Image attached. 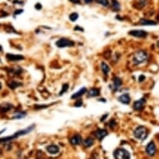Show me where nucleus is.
<instances>
[{"instance_id": "20e7f679", "label": "nucleus", "mask_w": 159, "mask_h": 159, "mask_svg": "<svg viewBox=\"0 0 159 159\" xmlns=\"http://www.w3.org/2000/svg\"><path fill=\"white\" fill-rule=\"evenodd\" d=\"M114 157L116 159H130V153L126 149L118 148L114 152Z\"/></svg>"}, {"instance_id": "1a4fd4ad", "label": "nucleus", "mask_w": 159, "mask_h": 159, "mask_svg": "<svg viewBox=\"0 0 159 159\" xmlns=\"http://www.w3.org/2000/svg\"><path fill=\"white\" fill-rule=\"evenodd\" d=\"M107 135V131L105 130V129H99V130H98L95 132V137L99 140L103 139V137H106Z\"/></svg>"}, {"instance_id": "f3484780", "label": "nucleus", "mask_w": 159, "mask_h": 159, "mask_svg": "<svg viewBox=\"0 0 159 159\" xmlns=\"http://www.w3.org/2000/svg\"><path fill=\"white\" fill-rule=\"evenodd\" d=\"M140 23L142 25H156L157 23L154 22V21H151V20H147V19H142Z\"/></svg>"}, {"instance_id": "7c9ffc66", "label": "nucleus", "mask_w": 159, "mask_h": 159, "mask_svg": "<svg viewBox=\"0 0 159 159\" xmlns=\"http://www.w3.org/2000/svg\"><path fill=\"white\" fill-rule=\"evenodd\" d=\"M84 2L87 3H90L93 2V0H84Z\"/></svg>"}, {"instance_id": "6ab92c4d", "label": "nucleus", "mask_w": 159, "mask_h": 159, "mask_svg": "<svg viewBox=\"0 0 159 159\" xmlns=\"http://www.w3.org/2000/svg\"><path fill=\"white\" fill-rule=\"evenodd\" d=\"M89 96H92V97H96L99 94V90L98 88H92L91 90H89L88 92Z\"/></svg>"}, {"instance_id": "aec40b11", "label": "nucleus", "mask_w": 159, "mask_h": 159, "mask_svg": "<svg viewBox=\"0 0 159 159\" xmlns=\"http://www.w3.org/2000/svg\"><path fill=\"white\" fill-rule=\"evenodd\" d=\"M83 144H84L85 147L89 148L93 144V140L92 138H90V137H89V138H87V139L84 140V142H83Z\"/></svg>"}, {"instance_id": "c756f323", "label": "nucleus", "mask_w": 159, "mask_h": 159, "mask_svg": "<svg viewBox=\"0 0 159 159\" xmlns=\"http://www.w3.org/2000/svg\"><path fill=\"white\" fill-rule=\"evenodd\" d=\"M21 12H23V10L21 9V10H17L16 12H15V14H20Z\"/></svg>"}, {"instance_id": "393cba45", "label": "nucleus", "mask_w": 159, "mask_h": 159, "mask_svg": "<svg viewBox=\"0 0 159 159\" xmlns=\"http://www.w3.org/2000/svg\"><path fill=\"white\" fill-rule=\"evenodd\" d=\"M68 84H64L63 86H62V89L59 93V95L63 94V93H65L66 91H68Z\"/></svg>"}, {"instance_id": "f704fd0d", "label": "nucleus", "mask_w": 159, "mask_h": 159, "mask_svg": "<svg viewBox=\"0 0 159 159\" xmlns=\"http://www.w3.org/2000/svg\"><path fill=\"white\" fill-rule=\"evenodd\" d=\"M0 154H1V150H0Z\"/></svg>"}, {"instance_id": "2f4dec72", "label": "nucleus", "mask_w": 159, "mask_h": 159, "mask_svg": "<svg viewBox=\"0 0 159 159\" xmlns=\"http://www.w3.org/2000/svg\"><path fill=\"white\" fill-rule=\"evenodd\" d=\"M1 88H2V84L0 83V89H1Z\"/></svg>"}, {"instance_id": "f03ea898", "label": "nucleus", "mask_w": 159, "mask_h": 159, "mask_svg": "<svg viewBox=\"0 0 159 159\" xmlns=\"http://www.w3.org/2000/svg\"><path fill=\"white\" fill-rule=\"evenodd\" d=\"M148 58V53L143 50H139V51L136 52L133 54L132 61L135 64H139L143 62Z\"/></svg>"}, {"instance_id": "c85d7f7f", "label": "nucleus", "mask_w": 159, "mask_h": 159, "mask_svg": "<svg viewBox=\"0 0 159 159\" xmlns=\"http://www.w3.org/2000/svg\"><path fill=\"white\" fill-rule=\"evenodd\" d=\"M70 1L74 3H80V0H70Z\"/></svg>"}, {"instance_id": "9b49d317", "label": "nucleus", "mask_w": 159, "mask_h": 159, "mask_svg": "<svg viewBox=\"0 0 159 159\" xmlns=\"http://www.w3.org/2000/svg\"><path fill=\"white\" fill-rule=\"evenodd\" d=\"M144 99H141V100H138V101H136L133 104V107H134L135 110H142L143 108V105H144Z\"/></svg>"}, {"instance_id": "cd10ccee", "label": "nucleus", "mask_w": 159, "mask_h": 159, "mask_svg": "<svg viewBox=\"0 0 159 159\" xmlns=\"http://www.w3.org/2000/svg\"><path fill=\"white\" fill-rule=\"evenodd\" d=\"M144 79H145V77L143 76V75H142V76L139 77V82H143Z\"/></svg>"}, {"instance_id": "0eeeda50", "label": "nucleus", "mask_w": 159, "mask_h": 159, "mask_svg": "<svg viewBox=\"0 0 159 159\" xmlns=\"http://www.w3.org/2000/svg\"><path fill=\"white\" fill-rule=\"evenodd\" d=\"M129 34L137 37H145L148 35V33L143 30H132L129 32Z\"/></svg>"}, {"instance_id": "b1692460", "label": "nucleus", "mask_w": 159, "mask_h": 159, "mask_svg": "<svg viewBox=\"0 0 159 159\" xmlns=\"http://www.w3.org/2000/svg\"><path fill=\"white\" fill-rule=\"evenodd\" d=\"M97 3L102 4L103 6H107L108 5V0H96Z\"/></svg>"}, {"instance_id": "2eb2a0df", "label": "nucleus", "mask_w": 159, "mask_h": 159, "mask_svg": "<svg viewBox=\"0 0 159 159\" xmlns=\"http://www.w3.org/2000/svg\"><path fill=\"white\" fill-rule=\"evenodd\" d=\"M113 83H114V89H118L119 88V87H121V85H122V80L119 78H114V81H113Z\"/></svg>"}, {"instance_id": "72a5a7b5", "label": "nucleus", "mask_w": 159, "mask_h": 159, "mask_svg": "<svg viewBox=\"0 0 159 159\" xmlns=\"http://www.w3.org/2000/svg\"><path fill=\"white\" fill-rule=\"evenodd\" d=\"M1 50H2V48H1V47H0V51H1Z\"/></svg>"}, {"instance_id": "f8f14e48", "label": "nucleus", "mask_w": 159, "mask_h": 159, "mask_svg": "<svg viewBox=\"0 0 159 159\" xmlns=\"http://www.w3.org/2000/svg\"><path fill=\"white\" fill-rule=\"evenodd\" d=\"M47 151L50 154H56L59 152V148L56 145H50L47 148Z\"/></svg>"}, {"instance_id": "9d476101", "label": "nucleus", "mask_w": 159, "mask_h": 159, "mask_svg": "<svg viewBox=\"0 0 159 159\" xmlns=\"http://www.w3.org/2000/svg\"><path fill=\"white\" fill-rule=\"evenodd\" d=\"M70 143H71V144L74 145V146L80 144L82 143V137H81V136L78 135V134L73 136L72 138L70 139Z\"/></svg>"}, {"instance_id": "5701e85b", "label": "nucleus", "mask_w": 159, "mask_h": 159, "mask_svg": "<svg viewBox=\"0 0 159 159\" xmlns=\"http://www.w3.org/2000/svg\"><path fill=\"white\" fill-rule=\"evenodd\" d=\"M25 115H26V113L25 112H15V114L14 116V118H23V117H25Z\"/></svg>"}, {"instance_id": "dca6fc26", "label": "nucleus", "mask_w": 159, "mask_h": 159, "mask_svg": "<svg viewBox=\"0 0 159 159\" xmlns=\"http://www.w3.org/2000/svg\"><path fill=\"white\" fill-rule=\"evenodd\" d=\"M21 85H22V84H21L20 82H16V81H12V82H10L9 83H8V87H9L10 88H12V89H15L16 87H19Z\"/></svg>"}, {"instance_id": "39448f33", "label": "nucleus", "mask_w": 159, "mask_h": 159, "mask_svg": "<svg viewBox=\"0 0 159 159\" xmlns=\"http://www.w3.org/2000/svg\"><path fill=\"white\" fill-rule=\"evenodd\" d=\"M56 45L58 46V48H66V47H72V46L74 45V42L71 41L69 39H61L58 40Z\"/></svg>"}, {"instance_id": "f257e3e1", "label": "nucleus", "mask_w": 159, "mask_h": 159, "mask_svg": "<svg viewBox=\"0 0 159 159\" xmlns=\"http://www.w3.org/2000/svg\"><path fill=\"white\" fill-rule=\"evenodd\" d=\"M33 128V126H30L29 128L24 129V130H21L15 132L14 135H12L10 137H3V138H0V143H7V142H9L11 140H14L17 137H18L19 136H23L25 134H28V132H30Z\"/></svg>"}, {"instance_id": "412c9836", "label": "nucleus", "mask_w": 159, "mask_h": 159, "mask_svg": "<svg viewBox=\"0 0 159 159\" xmlns=\"http://www.w3.org/2000/svg\"><path fill=\"white\" fill-rule=\"evenodd\" d=\"M112 8H113L114 10L118 11V10L120 9L121 5H120V3H118V1H117V0H112Z\"/></svg>"}, {"instance_id": "4468645a", "label": "nucleus", "mask_w": 159, "mask_h": 159, "mask_svg": "<svg viewBox=\"0 0 159 159\" xmlns=\"http://www.w3.org/2000/svg\"><path fill=\"white\" fill-rule=\"evenodd\" d=\"M86 92H87V89L85 88V87H82V89H80L78 92H77L76 93H74L71 98H79V97H81L82 95L84 94Z\"/></svg>"}, {"instance_id": "6e6552de", "label": "nucleus", "mask_w": 159, "mask_h": 159, "mask_svg": "<svg viewBox=\"0 0 159 159\" xmlns=\"http://www.w3.org/2000/svg\"><path fill=\"white\" fill-rule=\"evenodd\" d=\"M6 58L9 61H20L23 59V57L22 55H14L12 53H8L6 55Z\"/></svg>"}, {"instance_id": "4be33fe9", "label": "nucleus", "mask_w": 159, "mask_h": 159, "mask_svg": "<svg viewBox=\"0 0 159 159\" xmlns=\"http://www.w3.org/2000/svg\"><path fill=\"white\" fill-rule=\"evenodd\" d=\"M69 18H70L71 21H73V22H74V21H76V20L78 18V14H77V12H73V14H70Z\"/></svg>"}, {"instance_id": "473e14b6", "label": "nucleus", "mask_w": 159, "mask_h": 159, "mask_svg": "<svg viewBox=\"0 0 159 159\" xmlns=\"http://www.w3.org/2000/svg\"><path fill=\"white\" fill-rule=\"evenodd\" d=\"M157 47L159 48V42H158V43H157Z\"/></svg>"}, {"instance_id": "bb28decb", "label": "nucleus", "mask_w": 159, "mask_h": 159, "mask_svg": "<svg viewBox=\"0 0 159 159\" xmlns=\"http://www.w3.org/2000/svg\"><path fill=\"white\" fill-rule=\"evenodd\" d=\"M35 7H36L37 9H41V8H42V5H41L40 3H37L36 5H35Z\"/></svg>"}, {"instance_id": "a211bd4d", "label": "nucleus", "mask_w": 159, "mask_h": 159, "mask_svg": "<svg viewBox=\"0 0 159 159\" xmlns=\"http://www.w3.org/2000/svg\"><path fill=\"white\" fill-rule=\"evenodd\" d=\"M102 70H103V72L104 74H107L108 72L110 71V68H109V66H108L107 63H105V62H102Z\"/></svg>"}, {"instance_id": "423d86ee", "label": "nucleus", "mask_w": 159, "mask_h": 159, "mask_svg": "<svg viewBox=\"0 0 159 159\" xmlns=\"http://www.w3.org/2000/svg\"><path fill=\"white\" fill-rule=\"evenodd\" d=\"M156 152H157V148H156L155 143L153 142L149 143L147 146V148H146V152H147V154L150 157H153L155 156Z\"/></svg>"}, {"instance_id": "a878e982", "label": "nucleus", "mask_w": 159, "mask_h": 159, "mask_svg": "<svg viewBox=\"0 0 159 159\" xmlns=\"http://www.w3.org/2000/svg\"><path fill=\"white\" fill-rule=\"evenodd\" d=\"M82 105V101H78V103H75V107H80Z\"/></svg>"}, {"instance_id": "ddd939ff", "label": "nucleus", "mask_w": 159, "mask_h": 159, "mask_svg": "<svg viewBox=\"0 0 159 159\" xmlns=\"http://www.w3.org/2000/svg\"><path fill=\"white\" fill-rule=\"evenodd\" d=\"M118 99L121 103H123L124 104H128L131 101V98L128 94H123L122 96H120Z\"/></svg>"}, {"instance_id": "7ed1b4c3", "label": "nucleus", "mask_w": 159, "mask_h": 159, "mask_svg": "<svg viewBox=\"0 0 159 159\" xmlns=\"http://www.w3.org/2000/svg\"><path fill=\"white\" fill-rule=\"evenodd\" d=\"M133 135L136 137L137 139L138 140H144L146 139V137H148V131H147V128L143 126H140L138 128H137L134 132H133Z\"/></svg>"}]
</instances>
